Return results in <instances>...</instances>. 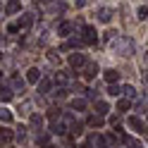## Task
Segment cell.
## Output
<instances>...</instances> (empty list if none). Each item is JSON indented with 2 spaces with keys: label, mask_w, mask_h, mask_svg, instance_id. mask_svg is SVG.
Returning a JSON list of instances; mask_svg holds the SVG:
<instances>
[{
  "label": "cell",
  "mask_w": 148,
  "mask_h": 148,
  "mask_svg": "<svg viewBox=\"0 0 148 148\" xmlns=\"http://www.w3.org/2000/svg\"><path fill=\"white\" fill-rule=\"evenodd\" d=\"M36 143L45 146V143H48V134H38V136H36Z\"/></svg>",
  "instance_id": "obj_32"
},
{
  "label": "cell",
  "mask_w": 148,
  "mask_h": 148,
  "mask_svg": "<svg viewBox=\"0 0 148 148\" xmlns=\"http://www.w3.org/2000/svg\"><path fill=\"white\" fill-rule=\"evenodd\" d=\"M136 17H138L141 22H143V19H148V7H146V5H141V7L136 10Z\"/></svg>",
  "instance_id": "obj_28"
},
{
  "label": "cell",
  "mask_w": 148,
  "mask_h": 148,
  "mask_svg": "<svg viewBox=\"0 0 148 148\" xmlns=\"http://www.w3.org/2000/svg\"><path fill=\"white\" fill-rule=\"evenodd\" d=\"M48 12H50V14H62V12H67V3H50V5H48Z\"/></svg>",
  "instance_id": "obj_10"
},
{
  "label": "cell",
  "mask_w": 148,
  "mask_h": 148,
  "mask_svg": "<svg viewBox=\"0 0 148 148\" xmlns=\"http://www.w3.org/2000/svg\"><path fill=\"white\" fill-rule=\"evenodd\" d=\"M36 3H48V0H36Z\"/></svg>",
  "instance_id": "obj_37"
},
{
  "label": "cell",
  "mask_w": 148,
  "mask_h": 148,
  "mask_svg": "<svg viewBox=\"0 0 148 148\" xmlns=\"http://www.w3.org/2000/svg\"><path fill=\"white\" fill-rule=\"evenodd\" d=\"M67 129H69V124H67V119H55V122L50 124V132L53 134H67Z\"/></svg>",
  "instance_id": "obj_6"
},
{
  "label": "cell",
  "mask_w": 148,
  "mask_h": 148,
  "mask_svg": "<svg viewBox=\"0 0 148 148\" xmlns=\"http://www.w3.org/2000/svg\"><path fill=\"white\" fill-rule=\"evenodd\" d=\"M43 148H55V146H53V143H45V146H43Z\"/></svg>",
  "instance_id": "obj_36"
},
{
  "label": "cell",
  "mask_w": 148,
  "mask_h": 148,
  "mask_svg": "<svg viewBox=\"0 0 148 148\" xmlns=\"http://www.w3.org/2000/svg\"><path fill=\"white\" fill-rule=\"evenodd\" d=\"M60 117H62L60 108H53V110H48V119H50V122H55V119H60Z\"/></svg>",
  "instance_id": "obj_27"
},
{
  "label": "cell",
  "mask_w": 148,
  "mask_h": 148,
  "mask_svg": "<svg viewBox=\"0 0 148 148\" xmlns=\"http://www.w3.org/2000/svg\"><path fill=\"white\" fill-rule=\"evenodd\" d=\"M103 77H105V81H108V84H117L119 72H117V69H105V74H103Z\"/></svg>",
  "instance_id": "obj_15"
},
{
  "label": "cell",
  "mask_w": 148,
  "mask_h": 148,
  "mask_svg": "<svg viewBox=\"0 0 148 148\" xmlns=\"http://www.w3.org/2000/svg\"><path fill=\"white\" fill-rule=\"evenodd\" d=\"M124 143H127L129 148H143L141 141H136V138H132V136H124Z\"/></svg>",
  "instance_id": "obj_26"
},
{
  "label": "cell",
  "mask_w": 148,
  "mask_h": 148,
  "mask_svg": "<svg viewBox=\"0 0 148 148\" xmlns=\"http://www.w3.org/2000/svg\"><path fill=\"white\" fill-rule=\"evenodd\" d=\"M0 119H3V122H12V112L5 110V108H0Z\"/></svg>",
  "instance_id": "obj_29"
},
{
  "label": "cell",
  "mask_w": 148,
  "mask_h": 148,
  "mask_svg": "<svg viewBox=\"0 0 148 148\" xmlns=\"http://www.w3.org/2000/svg\"><path fill=\"white\" fill-rule=\"evenodd\" d=\"M0 98H3V100H10V98H12V86H0Z\"/></svg>",
  "instance_id": "obj_25"
},
{
  "label": "cell",
  "mask_w": 148,
  "mask_h": 148,
  "mask_svg": "<svg viewBox=\"0 0 148 148\" xmlns=\"http://www.w3.org/2000/svg\"><path fill=\"white\" fill-rule=\"evenodd\" d=\"M12 91H24V79H19V74H17V77H12Z\"/></svg>",
  "instance_id": "obj_21"
},
{
  "label": "cell",
  "mask_w": 148,
  "mask_h": 148,
  "mask_svg": "<svg viewBox=\"0 0 148 148\" xmlns=\"http://www.w3.org/2000/svg\"><path fill=\"white\" fill-rule=\"evenodd\" d=\"M17 31H19V26H17V24H10V26H7V34H17Z\"/></svg>",
  "instance_id": "obj_35"
},
{
  "label": "cell",
  "mask_w": 148,
  "mask_h": 148,
  "mask_svg": "<svg viewBox=\"0 0 148 148\" xmlns=\"http://www.w3.org/2000/svg\"><path fill=\"white\" fill-rule=\"evenodd\" d=\"M84 64H86L84 53H72V55H69V67H72V69H77V72H79Z\"/></svg>",
  "instance_id": "obj_3"
},
{
  "label": "cell",
  "mask_w": 148,
  "mask_h": 148,
  "mask_svg": "<svg viewBox=\"0 0 148 148\" xmlns=\"http://www.w3.org/2000/svg\"><path fill=\"white\" fill-rule=\"evenodd\" d=\"M0 79H3V72H0Z\"/></svg>",
  "instance_id": "obj_38"
},
{
  "label": "cell",
  "mask_w": 148,
  "mask_h": 148,
  "mask_svg": "<svg viewBox=\"0 0 148 148\" xmlns=\"http://www.w3.org/2000/svg\"><path fill=\"white\" fill-rule=\"evenodd\" d=\"M31 24H34V14H22L19 22H17V26H19V29H29Z\"/></svg>",
  "instance_id": "obj_13"
},
{
  "label": "cell",
  "mask_w": 148,
  "mask_h": 148,
  "mask_svg": "<svg viewBox=\"0 0 148 148\" xmlns=\"http://www.w3.org/2000/svg\"><path fill=\"white\" fill-rule=\"evenodd\" d=\"M0 58H3V53H0Z\"/></svg>",
  "instance_id": "obj_39"
},
{
  "label": "cell",
  "mask_w": 148,
  "mask_h": 148,
  "mask_svg": "<svg viewBox=\"0 0 148 148\" xmlns=\"http://www.w3.org/2000/svg\"><path fill=\"white\" fill-rule=\"evenodd\" d=\"M81 74H84V79H93L98 74V64L96 62H86L84 67H81Z\"/></svg>",
  "instance_id": "obj_5"
},
{
  "label": "cell",
  "mask_w": 148,
  "mask_h": 148,
  "mask_svg": "<svg viewBox=\"0 0 148 148\" xmlns=\"http://www.w3.org/2000/svg\"><path fill=\"white\" fill-rule=\"evenodd\" d=\"M36 88H38V93H48V91H50V79H41L38 81V84H36Z\"/></svg>",
  "instance_id": "obj_19"
},
{
  "label": "cell",
  "mask_w": 148,
  "mask_h": 148,
  "mask_svg": "<svg viewBox=\"0 0 148 148\" xmlns=\"http://www.w3.org/2000/svg\"><path fill=\"white\" fill-rule=\"evenodd\" d=\"M88 148H108L105 136H100V134H91V136H88Z\"/></svg>",
  "instance_id": "obj_4"
},
{
  "label": "cell",
  "mask_w": 148,
  "mask_h": 148,
  "mask_svg": "<svg viewBox=\"0 0 148 148\" xmlns=\"http://www.w3.org/2000/svg\"><path fill=\"white\" fill-rule=\"evenodd\" d=\"M110 19H112V10H110V7H100V10H98V22L108 24Z\"/></svg>",
  "instance_id": "obj_11"
},
{
  "label": "cell",
  "mask_w": 148,
  "mask_h": 148,
  "mask_svg": "<svg viewBox=\"0 0 148 148\" xmlns=\"http://www.w3.org/2000/svg\"><path fill=\"white\" fill-rule=\"evenodd\" d=\"M122 93L127 96V100H136V98H138L136 88H134V86H129V84H127V86H122Z\"/></svg>",
  "instance_id": "obj_17"
},
{
  "label": "cell",
  "mask_w": 148,
  "mask_h": 148,
  "mask_svg": "<svg viewBox=\"0 0 148 148\" xmlns=\"http://www.w3.org/2000/svg\"><path fill=\"white\" fill-rule=\"evenodd\" d=\"M72 31H74L72 22H60L58 24V36H72Z\"/></svg>",
  "instance_id": "obj_8"
},
{
  "label": "cell",
  "mask_w": 148,
  "mask_h": 148,
  "mask_svg": "<svg viewBox=\"0 0 148 148\" xmlns=\"http://www.w3.org/2000/svg\"><path fill=\"white\" fill-rule=\"evenodd\" d=\"M12 129H0V148H3V146H7V143H10L12 141Z\"/></svg>",
  "instance_id": "obj_12"
},
{
  "label": "cell",
  "mask_w": 148,
  "mask_h": 148,
  "mask_svg": "<svg viewBox=\"0 0 148 148\" xmlns=\"http://www.w3.org/2000/svg\"><path fill=\"white\" fill-rule=\"evenodd\" d=\"M48 60H50L53 64H60V62H62V60H60V55L55 53V50H50V53H48Z\"/></svg>",
  "instance_id": "obj_31"
},
{
  "label": "cell",
  "mask_w": 148,
  "mask_h": 148,
  "mask_svg": "<svg viewBox=\"0 0 148 148\" xmlns=\"http://www.w3.org/2000/svg\"><path fill=\"white\" fill-rule=\"evenodd\" d=\"M24 136H26V127H22V124H19V132H17V138H19V141H24Z\"/></svg>",
  "instance_id": "obj_33"
},
{
  "label": "cell",
  "mask_w": 148,
  "mask_h": 148,
  "mask_svg": "<svg viewBox=\"0 0 148 148\" xmlns=\"http://www.w3.org/2000/svg\"><path fill=\"white\" fill-rule=\"evenodd\" d=\"M81 41H84L86 45H93L98 41V34H96L93 26H84V29H81Z\"/></svg>",
  "instance_id": "obj_2"
},
{
  "label": "cell",
  "mask_w": 148,
  "mask_h": 148,
  "mask_svg": "<svg viewBox=\"0 0 148 148\" xmlns=\"http://www.w3.org/2000/svg\"><path fill=\"white\" fill-rule=\"evenodd\" d=\"M108 110H110V105L105 103V100H96V115H108Z\"/></svg>",
  "instance_id": "obj_18"
},
{
  "label": "cell",
  "mask_w": 148,
  "mask_h": 148,
  "mask_svg": "<svg viewBox=\"0 0 148 148\" xmlns=\"http://www.w3.org/2000/svg\"><path fill=\"white\" fill-rule=\"evenodd\" d=\"M55 81H58L60 86H67V81H69V77H67V72H55Z\"/></svg>",
  "instance_id": "obj_22"
},
{
  "label": "cell",
  "mask_w": 148,
  "mask_h": 148,
  "mask_svg": "<svg viewBox=\"0 0 148 148\" xmlns=\"http://www.w3.org/2000/svg\"><path fill=\"white\" fill-rule=\"evenodd\" d=\"M43 77H41V69L38 67H31L29 72H26V81H29V84H38Z\"/></svg>",
  "instance_id": "obj_7"
},
{
  "label": "cell",
  "mask_w": 148,
  "mask_h": 148,
  "mask_svg": "<svg viewBox=\"0 0 148 148\" xmlns=\"http://www.w3.org/2000/svg\"><path fill=\"white\" fill-rule=\"evenodd\" d=\"M129 108H132V100H127V98H122V100H119V103H117V112H127Z\"/></svg>",
  "instance_id": "obj_24"
},
{
  "label": "cell",
  "mask_w": 148,
  "mask_h": 148,
  "mask_svg": "<svg viewBox=\"0 0 148 148\" xmlns=\"http://www.w3.org/2000/svg\"><path fill=\"white\" fill-rule=\"evenodd\" d=\"M19 7H22L19 0H10V3L5 5V12H7V14H17V12H19Z\"/></svg>",
  "instance_id": "obj_16"
},
{
  "label": "cell",
  "mask_w": 148,
  "mask_h": 148,
  "mask_svg": "<svg viewBox=\"0 0 148 148\" xmlns=\"http://www.w3.org/2000/svg\"><path fill=\"white\" fill-rule=\"evenodd\" d=\"M88 127H96V129H100V127H103V117H100V115L88 117Z\"/></svg>",
  "instance_id": "obj_23"
},
{
  "label": "cell",
  "mask_w": 148,
  "mask_h": 148,
  "mask_svg": "<svg viewBox=\"0 0 148 148\" xmlns=\"http://www.w3.org/2000/svg\"><path fill=\"white\" fill-rule=\"evenodd\" d=\"M84 108H86V98H74V100H72V110H77V112H81Z\"/></svg>",
  "instance_id": "obj_20"
},
{
  "label": "cell",
  "mask_w": 148,
  "mask_h": 148,
  "mask_svg": "<svg viewBox=\"0 0 148 148\" xmlns=\"http://www.w3.org/2000/svg\"><path fill=\"white\" fill-rule=\"evenodd\" d=\"M110 50L122 55V58H129V55H134V38H129V36H115L110 41Z\"/></svg>",
  "instance_id": "obj_1"
},
{
  "label": "cell",
  "mask_w": 148,
  "mask_h": 148,
  "mask_svg": "<svg viewBox=\"0 0 148 148\" xmlns=\"http://www.w3.org/2000/svg\"><path fill=\"white\" fill-rule=\"evenodd\" d=\"M19 112H24V115H29L31 112V103H22V110Z\"/></svg>",
  "instance_id": "obj_34"
},
{
  "label": "cell",
  "mask_w": 148,
  "mask_h": 148,
  "mask_svg": "<svg viewBox=\"0 0 148 148\" xmlns=\"http://www.w3.org/2000/svg\"><path fill=\"white\" fill-rule=\"evenodd\" d=\"M29 122H31V129H36V132H41V129H43V117H41L38 112H34Z\"/></svg>",
  "instance_id": "obj_14"
},
{
  "label": "cell",
  "mask_w": 148,
  "mask_h": 148,
  "mask_svg": "<svg viewBox=\"0 0 148 148\" xmlns=\"http://www.w3.org/2000/svg\"><path fill=\"white\" fill-rule=\"evenodd\" d=\"M129 127H132L136 134H143V132H146V124H143L138 117H129Z\"/></svg>",
  "instance_id": "obj_9"
},
{
  "label": "cell",
  "mask_w": 148,
  "mask_h": 148,
  "mask_svg": "<svg viewBox=\"0 0 148 148\" xmlns=\"http://www.w3.org/2000/svg\"><path fill=\"white\" fill-rule=\"evenodd\" d=\"M108 93H110V96H119V93H122V88H119L117 84H110V86H108Z\"/></svg>",
  "instance_id": "obj_30"
}]
</instances>
